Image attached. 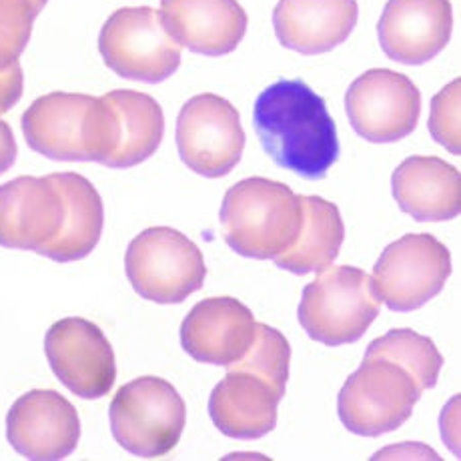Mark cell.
Here are the masks:
<instances>
[{"instance_id":"4316f807","label":"cell","mask_w":461,"mask_h":461,"mask_svg":"<svg viewBox=\"0 0 461 461\" xmlns=\"http://www.w3.org/2000/svg\"><path fill=\"white\" fill-rule=\"evenodd\" d=\"M459 103H461V81L456 78L433 96L429 114V132L438 143L447 149L451 155L461 153L459 139Z\"/></svg>"},{"instance_id":"277c9868","label":"cell","mask_w":461,"mask_h":461,"mask_svg":"<svg viewBox=\"0 0 461 461\" xmlns=\"http://www.w3.org/2000/svg\"><path fill=\"white\" fill-rule=\"evenodd\" d=\"M381 309L369 275L351 265L319 271L303 289L299 323L313 341L330 348L356 343L367 333Z\"/></svg>"},{"instance_id":"44dd1931","label":"cell","mask_w":461,"mask_h":461,"mask_svg":"<svg viewBox=\"0 0 461 461\" xmlns=\"http://www.w3.org/2000/svg\"><path fill=\"white\" fill-rule=\"evenodd\" d=\"M65 201V219L55 241L42 247L39 255L57 263L81 261L95 251L104 227L101 194L86 176L78 173L50 175Z\"/></svg>"},{"instance_id":"d4e9b609","label":"cell","mask_w":461,"mask_h":461,"mask_svg":"<svg viewBox=\"0 0 461 461\" xmlns=\"http://www.w3.org/2000/svg\"><path fill=\"white\" fill-rule=\"evenodd\" d=\"M289 363L291 348L285 335L269 325L257 323L251 348L247 349L241 359L229 367L253 371V374L271 381L281 392H285L289 381Z\"/></svg>"},{"instance_id":"f1b7e54d","label":"cell","mask_w":461,"mask_h":461,"mask_svg":"<svg viewBox=\"0 0 461 461\" xmlns=\"http://www.w3.org/2000/svg\"><path fill=\"white\" fill-rule=\"evenodd\" d=\"M16 155H19V149H16L13 129L8 122L0 121V175H5L14 165Z\"/></svg>"},{"instance_id":"cb8c5ba5","label":"cell","mask_w":461,"mask_h":461,"mask_svg":"<svg viewBox=\"0 0 461 461\" xmlns=\"http://www.w3.org/2000/svg\"><path fill=\"white\" fill-rule=\"evenodd\" d=\"M366 356L392 359L405 367L418 381L421 392L436 387L443 357L429 337L413 330H392L369 345Z\"/></svg>"},{"instance_id":"7c38bea8","label":"cell","mask_w":461,"mask_h":461,"mask_svg":"<svg viewBox=\"0 0 461 461\" xmlns=\"http://www.w3.org/2000/svg\"><path fill=\"white\" fill-rule=\"evenodd\" d=\"M44 353L52 374L77 397H104L117 379L113 345L101 327L83 317L60 319L52 325L44 337Z\"/></svg>"},{"instance_id":"5b68a950","label":"cell","mask_w":461,"mask_h":461,"mask_svg":"<svg viewBox=\"0 0 461 461\" xmlns=\"http://www.w3.org/2000/svg\"><path fill=\"white\" fill-rule=\"evenodd\" d=\"M421 393L418 381L399 363L366 356L341 387L337 411L351 433L379 438L399 429L411 418Z\"/></svg>"},{"instance_id":"ba28073f","label":"cell","mask_w":461,"mask_h":461,"mask_svg":"<svg viewBox=\"0 0 461 461\" xmlns=\"http://www.w3.org/2000/svg\"><path fill=\"white\" fill-rule=\"evenodd\" d=\"M99 52L113 73L127 81L157 85L181 65V44L173 41L150 6H127L106 19L99 34Z\"/></svg>"},{"instance_id":"52a82bcc","label":"cell","mask_w":461,"mask_h":461,"mask_svg":"<svg viewBox=\"0 0 461 461\" xmlns=\"http://www.w3.org/2000/svg\"><path fill=\"white\" fill-rule=\"evenodd\" d=\"M125 271L132 289L158 305L183 303L207 277L199 247L171 227H150L132 239Z\"/></svg>"},{"instance_id":"7a4b0ae2","label":"cell","mask_w":461,"mask_h":461,"mask_svg":"<svg viewBox=\"0 0 461 461\" xmlns=\"http://www.w3.org/2000/svg\"><path fill=\"white\" fill-rule=\"evenodd\" d=\"M23 135L32 150L50 161L106 163L119 145V121L101 96L49 93L23 114Z\"/></svg>"},{"instance_id":"8992f818","label":"cell","mask_w":461,"mask_h":461,"mask_svg":"<svg viewBox=\"0 0 461 461\" xmlns=\"http://www.w3.org/2000/svg\"><path fill=\"white\" fill-rule=\"evenodd\" d=\"M113 438L139 457H161L176 447L187 405L167 379L147 375L122 385L109 407Z\"/></svg>"},{"instance_id":"ffe728a7","label":"cell","mask_w":461,"mask_h":461,"mask_svg":"<svg viewBox=\"0 0 461 461\" xmlns=\"http://www.w3.org/2000/svg\"><path fill=\"white\" fill-rule=\"evenodd\" d=\"M392 191L403 212L420 223L456 219L461 211V176L439 157H410L392 175Z\"/></svg>"},{"instance_id":"484cf974","label":"cell","mask_w":461,"mask_h":461,"mask_svg":"<svg viewBox=\"0 0 461 461\" xmlns=\"http://www.w3.org/2000/svg\"><path fill=\"white\" fill-rule=\"evenodd\" d=\"M49 0H0V70L19 65L34 19Z\"/></svg>"},{"instance_id":"5bb4252c","label":"cell","mask_w":461,"mask_h":461,"mask_svg":"<svg viewBox=\"0 0 461 461\" xmlns=\"http://www.w3.org/2000/svg\"><path fill=\"white\" fill-rule=\"evenodd\" d=\"M65 201L49 176H19L0 185V247L39 253L55 241Z\"/></svg>"},{"instance_id":"8fae6325","label":"cell","mask_w":461,"mask_h":461,"mask_svg":"<svg viewBox=\"0 0 461 461\" xmlns=\"http://www.w3.org/2000/svg\"><path fill=\"white\" fill-rule=\"evenodd\" d=\"M345 109L359 137L369 143H395L418 127L421 95L405 75L371 68L348 88Z\"/></svg>"},{"instance_id":"603a6c76","label":"cell","mask_w":461,"mask_h":461,"mask_svg":"<svg viewBox=\"0 0 461 461\" xmlns=\"http://www.w3.org/2000/svg\"><path fill=\"white\" fill-rule=\"evenodd\" d=\"M119 121V145L104 167H137L157 153L165 135V114L153 96L117 88L104 95Z\"/></svg>"},{"instance_id":"e0dca14e","label":"cell","mask_w":461,"mask_h":461,"mask_svg":"<svg viewBox=\"0 0 461 461\" xmlns=\"http://www.w3.org/2000/svg\"><path fill=\"white\" fill-rule=\"evenodd\" d=\"M161 21L176 44L205 57L233 52L249 24L237 0H161Z\"/></svg>"},{"instance_id":"2e32d148","label":"cell","mask_w":461,"mask_h":461,"mask_svg":"<svg viewBox=\"0 0 461 461\" xmlns=\"http://www.w3.org/2000/svg\"><path fill=\"white\" fill-rule=\"evenodd\" d=\"M251 309L235 297H211L194 305L181 325V345L194 361L229 367L251 348Z\"/></svg>"},{"instance_id":"30bf717a","label":"cell","mask_w":461,"mask_h":461,"mask_svg":"<svg viewBox=\"0 0 461 461\" xmlns=\"http://www.w3.org/2000/svg\"><path fill=\"white\" fill-rule=\"evenodd\" d=\"M175 137L181 161L209 179L233 171L245 149V131L237 109L223 96L209 93L183 104Z\"/></svg>"},{"instance_id":"4fadbf2b","label":"cell","mask_w":461,"mask_h":461,"mask_svg":"<svg viewBox=\"0 0 461 461\" xmlns=\"http://www.w3.org/2000/svg\"><path fill=\"white\" fill-rule=\"evenodd\" d=\"M6 439L29 459H65L81 439V418L55 389H32L8 410Z\"/></svg>"},{"instance_id":"ac0fdd59","label":"cell","mask_w":461,"mask_h":461,"mask_svg":"<svg viewBox=\"0 0 461 461\" xmlns=\"http://www.w3.org/2000/svg\"><path fill=\"white\" fill-rule=\"evenodd\" d=\"M285 392L247 369L229 367L209 397V418L235 439H259L277 425V407Z\"/></svg>"},{"instance_id":"83f0119b","label":"cell","mask_w":461,"mask_h":461,"mask_svg":"<svg viewBox=\"0 0 461 461\" xmlns=\"http://www.w3.org/2000/svg\"><path fill=\"white\" fill-rule=\"evenodd\" d=\"M24 93V73L21 65L0 70V114H5L21 101Z\"/></svg>"},{"instance_id":"6da1fadb","label":"cell","mask_w":461,"mask_h":461,"mask_svg":"<svg viewBox=\"0 0 461 461\" xmlns=\"http://www.w3.org/2000/svg\"><path fill=\"white\" fill-rule=\"evenodd\" d=\"M257 137L275 163L305 179H323L339 157L325 101L303 81H277L257 96Z\"/></svg>"},{"instance_id":"9c48e42d","label":"cell","mask_w":461,"mask_h":461,"mask_svg":"<svg viewBox=\"0 0 461 461\" xmlns=\"http://www.w3.org/2000/svg\"><path fill=\"white\" fill-rule=\"evenodd\" d=\"M451 275L449 249L433 235L397 239L374 267V291L392 312H415L436 297Z\"/></svg>"},{"instance_id":"7402d4cb","label":"cell","mask_w":461,"mask_h":461,"mask_svg":"<svg viewBox=\"0 0 461 461\" xmlns=\"http://www.w3.org/2000/svg\"><path fill=\"white\" fill-rule=\"evenodd\" d=\"M301 230L285 253L275 257V265L294 275H307L330 267L345 241L341 212L321 197H299Z\"/></svg>"},{"instance_id":"d6986e66","label":"cell","mask_w":461,"mask_h":461,"mask_svg":"<svg viewBox=\"0 0 461 461\" xmlns=\"http://www.w3.org/2000/svg\"><path fill=\"white\" fill-rule=\"evenodd\" d=\"M357 16V0H279L273 29L285 49L321 55L349 39Z\"/></svg>"},{"instance_id":"3957f363","label":"cell","mask_w":461,"mask_h":461,"mask_svg":"<svg viewBox=\"0 0 461 461\" xmlns=\"http://www.w3.org/2000/svg\"><path fill=\"white\" fill-rule=\"evenodd\" d=\"M227 245L247 259H275L295 243L301 230V203L285 183L263 176L235 183L221 205Z\"/></svg>"},{"instance_id":"9a60e30c","label":"cell","mask_w":461,"mask_h":461,"mask_svg":"<svg viewBox=\"0 0 461 461\" xmlns=\"http://www.w3.org/2000/svg\"><path fill=\"white\" fill-rule=\"evenodd\" d=\"M451 29L449 0H389L377 23V37L389 59L418 67L447 47Z\"/></svg>"}]
</instances>
